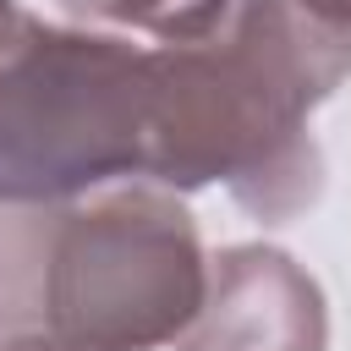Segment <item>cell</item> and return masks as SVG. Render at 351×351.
<instances>
[{
  "mask_svg": "<svg viewBox=\"0 0 351 351\" xmlns=\"http://www.w3.org/2000/svg\"><path fill=\"white\" fill-rule=\"evenodd\" d=\"M60 5L99 27L148 33L159 44H197L219 33V22L230 16V0H60Z\"/></svg>",
  "mask_w": 351,
  "mask_h": 351,
  "instance_id": "5",
  "label": "cell"
},
{
  "mask_svg": "<svg viewBox=\"0 0 351 351\" xmlns=\"http://www.w3.org/2000/svg\"><path fill=\"white\" fill-rule=\"evenodd\" d=\"M154 49L44 27L0 55V208H60L115 176H143Z\"/></svg>",
  "mask_w": 351,
  "mask_h": 351,
  "instance_id": "3",
  "label": "cell"
},
{
  "mask_svg": "<svg viewBox=\"0 0 351 351\" xmlns=\"http://www.w3.org/2000/svg\"><path fill=\"white\" fill-rule=\"evenodd\" d=\"M0 351H71V346H60L49 335H16V340H0Z\"/></svg>",
  "mask_w": 351,
  "mask_h": 351,
  "instance_id": "7",
  "label": "cell"
},
{
  "mask_svg": "<svg viewBox=\"0 0 351 351\" xmlns=\"http://www.w3.org/2000/svg\"><path fill=\"white\" fill-rule=\"evenodd\" d=\"M329 313L318 280L280 247H225L208 258L203 313L181 351H324Z\"/></svg>",
  "mask_w": 351,
  "mask_h": 351,
  "instance_id": "4",
  "label": "cell"
},
{
  "mask_svg": "<svg viewBox=\"0 0 351 351\" xmlns=\"http://www.w3.org/2000/svg\"><path fill=\"white\" fill-rule=\"evenodd\" d=\"M27 22H33V16H27L16 0H0V55H5V49H11L22 33H27Z\"/></svg>",
  "mask_w": 351,
  "mask_h": 351,
  "instance_id": "6",
  "label": "cell"
},
{
  "mask_svg": "<svg viewBox=\"0 0 351 351\" xmlns=\"http://www.w3.org/2000/svg\"><path fill=\"white\" fill-rule=\"evenodd\" d=\"M346 77L351 22L307 0H236L219 33L154 49L143 176L176 192L225 181L258 219H291L324 186L307 115Z\"/></svg>",
  "mask_w": 351,
  "mask_h": 351,
  "instance_id": "1",
  "label": "cell"
},
{
  "mask_svg": "<svg viewBox=\"0 0 351 351\" xmlns=\"http://www.w3.org/2000/svg\"><path fill=\"white\" fill-rule=\"evenodd\" d=\"M313 11H324V16H335V22H351V0H307Z\"/></svg>",
  "mask_w": 351,
  "mask_h": 351,
  "instance_id": "8",
  "label": "cell"
},
{
  "mask_svg": "<svg viewBox=\"0 0 351 351\" xmlns=\"http://www.w3.org/2000/svg\"><path fill=\"white\" fill-rule=\"evenodd\" d=\"M208 258L192 214L154 186L88 208H0V340L71 351L181 346L203 313Z\"/></svg>",
  "mask_w": 351,
  "mask_h": 351,
  "instance_id": "2",
  "label": "cell"
}]
</instances>
